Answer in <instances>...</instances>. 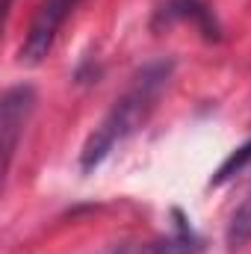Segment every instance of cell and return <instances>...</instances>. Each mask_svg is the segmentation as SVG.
Segmentation results:
<instances>
[{
	"instance_id": "obj_1",
	"label": "cell",
	"mask_w": 251,
	"mask_h": 254,
	"mask_svg": "<svg viewBox=\"0 0 251 254\" xmlns=\"http://www.w3.org/2000/svg\"><path fill=\"white\" fill-rule=\"evenodd\" d=\"M172 71H175L172 60H154V63L142 65V71L133 77L127 92L110 107V113L101 119V125L89 133L83 154H80L83 172H95L119 142H125L130 133H136L145 125V119L151 116V110H154L160 92L166 89Z\"/></svg>"
},
{
	"instance_id": "obj_7",
	"label": "cell",
	"mask_w": 251,
	"mask_h": 254,
	"mask_svg": "<svg viewBox=\"0 0 251 254\" xmlns=\"http://www.w3.org/2000/svg\"><path fill=\"white\" fill-rule=\"evenodd\" d=\"M249 163H251V139L246 142V145H240V148H237V151H234V154H231V157L222 163V166H219V172L213 175V181H210V184H213V187L225 184L228 178H234L237 172H243Z\"/></svg>"
},
{
	"instance_id": "obj_5",
	"label": "cell",
	"mask_w": 251,
	"mask_h": 254,
	"mask_svg": "<svg viewBox=\"0 0 251 254\" xmlns=\"http://www.w3.org/2000/svg\"><path fill=\"white\" fill-rule=\"evenodd\" d=\"M201 252V240L195 237V231L189 228L181 210H175V231L163 240H154L142 254H198Z\"/></svg>"
},
{
	"instance_id": "obj_3",
	"label": "cell",
	"mask_w": 251,
	"mask_h": 254,
	"mask_svg": "<svg viewBox=\"0 0 251 254\" xmlns=\"http://www.w3.org/2000/svg\"><path fill=\"white\" fill-rule=\"evenodd\" d=\"M36 110V89L27 83H18L3 92L0 101V133H3V172L12 169V157L18 151V139Z\"/></svg>"
},
{
	"instance_id": "obj_2",
	"label": "cell",
	"mask_w": 251,
	"mask_h": 254,
	"mask_svg": "<svg viewBox=\"0 0 251 254\" xmlns=\"http://www.w3.org/2000/svg\"><path fill=\"white\" fill-rule=\"evenodd\" d=\"M80 0H42L30 27H27V36L21 42V63L24 65H39L45 63V57L51 54L54 42H57V33L63 30L65 18L77 9Z\"/></svg>"
},
{
	"instance_id": "obj_4",
	"label": "cell",
	"mask_w": 251,
	"mask_h": 254,
	"mask_svg": "<svg viewBox=\"0 0 251 254\" xmlns=\"http://www.w3.org/2000/svg\"><path fill=\"white\" fill-rule=\"evenodd\" d=\"M175 21H189L192 27H198V33L210 42H219L222 39V30L213 18V9L204 3V0H166L160 9H157V18H154V27H163V24H175Z\"/></svg>"
},
{
	"instance_id": "obj_8",
	"label": "cell",
	"mask_w": 251,
	"mask_h": 254,
	"mask_svg": "<svg viewBox=\"0 0 251 254\" xmlns=\"http://www.w3.org/2000/svg\"><path fill=\"white\" fill-rule=\"evenodd\" d=\"M113 254H130V249H127V246H122V249H116Z\"/></svg>"
},
{
	"instance_id": "obj_6",
	"label": "cell",
	"mask_w": 251,
	"mask_h": 254,
	"mask_svg": "<svg viewBox=\"0 0 251 254\" xmlns=\"http://www.w3.org/2000/svg\"><path fill=\"white\" fill-rule=\"evenodd\" d=\"M249 240H251V187L246 190L243 201L234 207V213L228 219V228H225V243H228L231 252L243 249Z\"/></svg>"
}]
</instances>
